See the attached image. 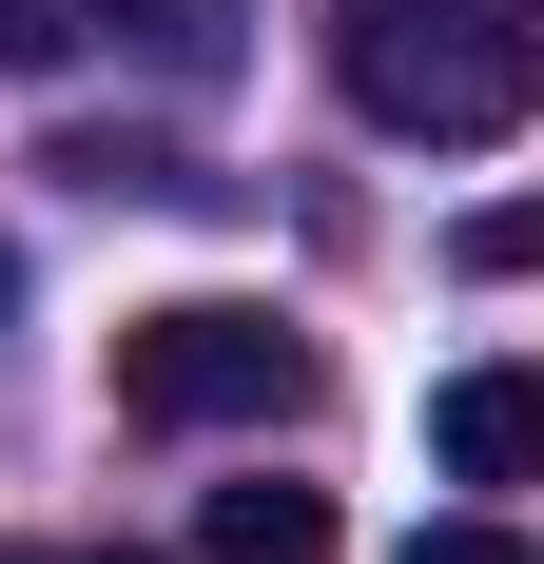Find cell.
<instances>
[{"mask_svg":"<svg viewBox=\"0 0 544 564\" xmlns=\"http://www.w3.org/2000/svg\"><path fill=\"white\" fill-rule=\"evenodd\" d=\"M370 137H428V156H487L544 117V0H350L330 20Z\"/></svg>","mask_w":544,"mask_h":564,"instance_id":"1","label":"cell"},{"mask_svg":"<svg viewBox=\"0 0 544 564\" xmlns=\"http://www.w3.org/2000/svg\"><path fill=\"white\" fill-rule=\"evenodd\" d=\"M117 409L137 429H292L312 409V332L253 312V292H175L117 332Z\"/></svg>","mask_w":544,"mask_h":564,"instance_id":"2","label":"cell"},{"mask_svg":"<svg viewBox=\"0 0 544 564\" xmlns=\"http://www.w3.org/2000/svg\"><path fill=\"white\" fill-rule=\"evenodd\" d=\"M78 58H137L175 98L233 78V0H0V78H78Z\"/></svg>","mask_w":544,"mask_h":564,"instance_id":"3","label":"cell"},{"mask_svg":"<svg viewBox=\"0 0 544 564\" xmlns=\"http://www.w3.org/2000/svg\"><path fill=\"white\" fill-rule=\"evenodd\" d=\"M428 467H447V487H544V370H525V350H487V370L428 390Z\"/></svg>","mask_w":544,"mask_h":564,"instance_id":"4","label":"cell"},{"mask_svg":"<svg viewBox=\"0 0 544 564\" xmlns=\"http://www.w3.org/2000/svg\"><path fill=\"white\" fill-rule=\"evenodd\" d=\"M350 525H330V487H215L195 507V564H330Z\"/></svg>","mask_w":544,"mask_h":564,"instance_id":"5","label":"cell"},{"mask_svg":"<svg viewBox=\"0 0 544 564\" xmlns=\"http://www.w3.org/2000/svg\"><path fill=\"white\" fill-rule=\"evenodd\" d=\"M58 175H78V195H195L175 137H58Z\"/></svg>","mask_w":544,"mask_h":564,"instance_id":"6","label":"cell"},{"mask_svg":"<svg viewBox=\"0 0 544 564\" xmlns=\"http://www.w3.org/2000/svg\"><path fill=\"white\" fill-rule=\"evenodd\" d=\"M389 564H544V545H525V525H505V507H447V525H409V545H389Z\"/></svg>","mask_w":544,"mask_h":564,"instance_id":"7","label":"cell"},{"mask_svg":"<svg viewBox=\"0 0 544 564\" xmlns=\"http://www.w3.org/2000/svg\"><path fill=\"white\" fill-rule=\"evenodd\" d=\"M447 253H467V273H544V195H487V215L447 234Z\"/></svg>","mask_w":544,"mask_h":564,"instance_id":"8","label":"cell"},{"mask_svg":"<svg viewBox=\"0 0 544 564\" xmlns=\"http://www.w3.org/2000/svg\"><path fill=\"white\" fill-rule=\"evenodd\" d=\"M0 564H137V545H0Z\"/></svg>","mask_w":544,"mask_h":564,"instance_id":"9","label":"cell"},{"mask_svg":"<svg viewBox=\"0 0 544 564\" xmlns=\"http://www.w3.org/2000/svg\"><path fill=\"white\" fill-rule=\"evenodd\" d=\"M0 312H20V253H0Z\"/></svg>","mask_w":544,"mask_h":564,"instance_id":"10","label":"cell"}]
</instances>
